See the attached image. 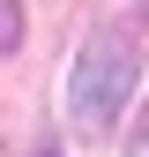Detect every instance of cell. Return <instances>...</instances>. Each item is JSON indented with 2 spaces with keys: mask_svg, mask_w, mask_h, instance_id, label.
Returning a JSON list of instances; mask_svg holds the SVG:
<instances>
[{
  "mask_svg": "<svg viewBox=\"0 0 149 157\" xmlns=\"http://www.w3.org/2000/svg\"><path fill=\"white\" fill-rule=\"evenodd\" d=\"M134 67H142V52L119 30H89V45L74 52V75H67V120H74V135H89V142L112 135V120L134 97Z\"/></svg>",
  "mask_w": 149,
  "mask_h": 157,
  "instance_id": "cell-1",
  "label": "cell"
},
{
  "mask_svg": "<svg viewBox=\"0 0 149 157\" xmlns=\"http://www.w3.org/2000/svg\"><path fill=\"white\" fill-rule=\"evenodd\" d=\"M37 157H60V150H37Z\"/></svg>",
  "mask_w": 149,
  "mask_h": 157,
  "instance_id": "cell-4",
  "label": "cell"
},
{
  "mask_svg": "<svg viewBox=\"0 0 149 157\" xmlns=\"http://www.w3.org/2000/svg\"><path fill=\"white\" fill-rule=\"evenodd\" d=\"M23 45V0H0V60Z\"/></svg>",
  "mask_w": 149,
  "mask_h": 157,
  "instance_id": "cell-2",
  "label": "cell"
},
{
  "mask_svg": "<svg viewBox=\"0 0 149 157\" xmlns=\"http://www.w3.org/2000/svg\"><path fill=\"white\" fill-rule=\"evenodd\" d=\"M127 157H149V105H142V120H134V135H127Z\"/></svg>",
  "mask_w": 149,
  "mask_h": 157,
  "instance_id": "cell-3",
  "label": "cell"
}]
</instances>
